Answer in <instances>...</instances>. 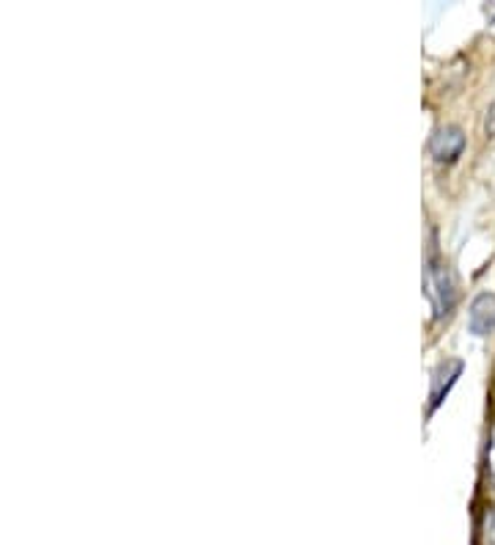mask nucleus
<instances>
[{"instance_id": "f257e3e1", "label": "nucleus", "mask_w": 495, "mask_h": 545, "mask_svg": "<svg viewBox=\"0 0 495 545\" xmlns=\"http://www.w3.org/2000/svg\"><path fill=\"white\" fill-rule=\"evenodd\" d=\"M424 295H426L429 306H433L435 319L449 317L457 306V298H459L457 276L438 251H429L426 262H424Z\"/></svg>"}, {"instance_id": "f03ea898", "label": "nucleus", "mask_w": 495, "mask_h": 545, "mask_svg": "<svg viewBox=\"0 0 495 545\" xmlns=\"http://www.w3.org/2000/svg\"><path fill=\"white\" fill-rule=\"evenodd\" d=\"M462 372H466V361H462V359H443V361L435 367L433 377H429V405H426V416H433V413L443 405V400H446L449 392L457 386V380L462 377Z\"/></svg>"}, {"instance_id": "7ed1b4c3", "label": "nucleus", "mask_w": 495, "mask_h": 545, "mask_svg": "<svg viewBox=\"0 0 495 545\" xmlns=\"http://www.w3.org/2000/svg\"><path fill=\"white\" fill-rule=\"evenodd\" d=\"M466 133H462V127L457 124H443L433 133L429 138V154L435 157V163H457L466 152Z\"/></svg>"}, {"instance_id": "20e7f679", "label": "nucleus", "mask_w": 495, "mask_h": 545, "mask_svg": "<svg viewBox=\"0 0 495 545\" xmlns=\"http://www.w3.org/2000/svg\"><path fill=\"white\" fill-rule=\"evenodd\" d=\"M468 331L479 339L495 331V293H482L474 298L468 311Z\"/></svg>"}, {"instance_id": "39448f33", "label": "nucleus", "mask_w": 495, "mask_h": 545, "mask_svg": "<svg viewBox=\"0 0 495 545\" xmlns=\"http://www.w3.org/2000/svg\"><path fill=\"white\" fill-rule=\"evenodd\" d=\"M479 545H495V507L484 509L479 521Z\"/></svg>"}, {"instance_id": "423d86ee", "label": "nucleus", "mask_w": 495, "mask_h": 545, "mask_svg": "<svg viewBox=\"0 0 495 545\" xmlns=\"http://www.w3.org/2000/svg\"><path fill=\"white\" fill-rule=\"evenodd\" d=\"M487 474H490V483L495 485V425H492L490 441H487Z\"/></svg>"}, {"instance_id": "0eeeda50", "label": "nucleus", "mask_w": 495, "mask_h": 545, "mask_svg": "<svg viewBox=\"0 0 495 545\" xmlns=\"http://www.w3.org/2000/svg\"><path fill=\"white\" fill-rule=\"evenodd\" d=\"M484 136H487V138L495 136V100L487 105V113H484Z\"/></svg>"}]
</instances>
